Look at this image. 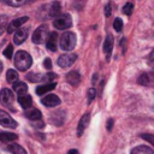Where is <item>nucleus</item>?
<instances>
[{"instance_id": "obj_24", "label": "nucleus", "mask_w": 154, "mask_h": 154, "mask_svg": "<svg viewBox=\"0 0 154 154\" xmlns=\"http://www.w3.org/2000/svg\"><path fill=\"white\" fill-rule=\"evenodd\" d=\"M7 24H8V17L5 16V14L0 16V35L4 34V31L7 28Z\"/></svg>"}, {"instance_id": "obj_23", "label": "nucleus", "mask_w": 154, "mask_h": 154, "mask_svg": "<svg viewBox=\"0 0 154 154\" xmlns=\"http://www.w3.org/2000/svg\"><path fill=\"white\" fill-rule=\"evenodd\" d=\"M6 79H7L8 83H14V82H17V81H18V73H17V71L10 69V70L7 71V73H6Z\"/></svg>"}, {"instance_id": "obj_25", "label": "nucleus", "mask_w": 154, "mask_h": 154, "mask_svg": "<svg viewBox=\"0 0 154 154\" xmlns=\"http://www.w3.org/2000/svg\"><path fill=\"white\" fill-rule=\"evenodd\" d=\"M138 83L141 85H149L150 84V77L148 73H142L140 77H138Z\"/></svg>"}, {"instance_id": "obj_10", "label": "nucleus", "mask_w": 154, "mask_h": 154, "mask_svg": "<svg viewBox=\"0 0 154 154\" xmlns=\"http://www.w3.org/2000/svg\"><path fill=\"white\" fill-rule=\"evenodd\" d=\"M13 100H14V97H13V93H12L10 89L4 88V89L0 91V101H1L4 105L10 106V105H12Z\"/></svg>"}, {"instance_id": "obj_27", "label": "nucleus", "mask_w": 154, "mask_h": 154, "mask_svg": "<svg viewBox=\"0 0 154 154\" xmlns=\"http://www.w3.org/2000/svg\"><path fill=\"white\" fill-rule=\"evenodd\" d=\"M29 0H5V2L10 6H13V7H18V6H22L23 4L28 2Z\"/></svg>"}, {"instance_id": "obj_13", "label": "nucleus", "mask_w": 154, "mask_h": 154, "mask_svg": "<svg viewBox=\"0 0 154 154\" xmlns=\"http://www.w3.org/2000/svg\"><path fill=\"white\" fill-rule=\"evenodd\" d=\"M89 120H90V114H89V113L83 114V117L81 118V120H79V123H78V125H77V136H78V137L82 136L83 131L85 130V128H87L88 124H89Z\"/></svg>"}, {"instance_id": "obj_29", "label": "nucleus", "mask_w": 154, "mask_h": 154, "mask_svg": "<svg viewBox=\"0 0 154 154\" xmlns=\"http://www.w3.org/2000/svg\"><path fill=\"white\" fill-rule=\"evenodd\" d=\"M113 28H114L116 31L120 32L122 29H123V20H122L120 18H116L114 22H113Z\"/></svg>"}, {"instance_id": "obj_8", "label": "nucleus", "mask_w": 154, "mask_h": 154, "mask_svg": "<svg viewBox=\"0 0 154 154\" xmlns=\"http://www.w3.org/2000/svg\"><path fill=\"white\" fill-rule=\"evenodd\" d=\"M41 103L46 107H55L60 105V99L54 94H47L41 99Z\"/></svg>"}, {"instance_id": "obj_34", "label": "nucleus", "mask_w": 154, "mask_h": 154, "mask_svg": "<svg viewBox=\"0 0 154 154\" xmlns=\"http://www.w3.org/2000/svg\"><path fill=\"white\" fill-rule=\"evenodd\" d=\"M111 13H112L111 4H107V5L105 6V16H106V17H109V16H111Z\"/></svg>"}, {"instance_id": "obj_19", "label": "nucleus", "mask_w": 154, "mask_h": 154, "mask_svg": "<svg viewBox=\"0 0 154 154\" xmlns=\"http://www.w3.org/2000/svg\"><path fill=\"white\" fill-rule=\"evenodd\" d=\"M13 90L18 94V96H20V95H25V94H26L28 87H26V84L23 83V82H14V83H13Z\"/></svg>"}, {"instance_id": "obj_28", "label": "nucleus", "mask_w": 154, "mask_h": 154, "mask_svg": "<svg viewBox=\"0 0 154 154\" xmlns=\"http://www.w3.org/2000/svg\"><path fill=\"white\" fill-rule=\"evenodd\" d=\"M132 11H134V5H132L131 2H126V4L124 5V7H123V12H124V14H126V16H131V14H132Z\"/></svg>"}, {"instance_id": "obj_20", "label": "nucleus", "mask_w": 154, "mask_h": 154, "mask_svg": "<svg viewBox=\"0 0 154 154\" xmlns=\"http://www.w3.org/2000/svg\"><path fill=\"white\" fill-rule=\"evenodd\" d=\"M131 154H154V152L148 146H137L131 150Z\"/></svg>"}, {"instance_id": "obj_30", "label": "nucleus", "mask_w": 154, "mask_h": 154, "mask_svg": "<svg viewBox=\"0 0 154 154\" xmlns=\"http://www.w3.org/2000/svg\"><path fill=\"white\" fill-rule=\"evenodd\" d=\"M87 96H88V103H90L96 97V89L95 88H89L88 93H87Z\"/></svg>"}, {"instance_id": "obj_14", "label": "nucleus", "mask_w": 154, "mask_h": 154, "mask_svg": "<svg viewBox=\"0 0 154 154\" xmlns=\"http://www.w3.org/2000/svg\"><path fill=\"white\" fill-rule=\"evenodd\" d=\"M66 81L72 87H77L79 84V82H81V75L77 71H70L66 75Z\"/></svg>"}, {"instance_id": "obj_32", "label": "nucleus", "mask_w": 154, "mask_h": 154, "mask_svg": "<svg viewBox=\"0 0 154 154\" xmlns=\"http://www.w3.org/2000/svg\"><path fill=\"white\" fill-rule=\"evenodd\" d=\"M55 77H57V75H55V73H53V72H49V73L45 75V76L41 78V81H45V82H48V83H53V82H51V81L55 79Z\"/></svg>"}, {"instance_id": "obj_2", "label": "nucleus", "mask_w": 154, "mask_h": 154, "mask_svg": "<svg viewBox=\"0 0 154 154\" xmlns=\"http://www.w3.org/2000/svg\"><path fill=\"white\" fill-rule=\"evenodd\" d=\"M76 35L72 31H66L60 37V48L64 51H72L76 46Z\"/></svg>"}, {"instance_id": "obj_4", "label": "nucleus", "mask_w": 154, "mask_h": 154, "mask_svg": "<svg viewBox=\"0 0 154 154\" xmlns=\"http://www.w3.org/2000/svg\"><path fill=\"white\" fill-rule=\"evenodd\" d=\"M48 36V25L47 24H42L40 25L32 34V42L36 43V45H40V43H43L46 41Z\"/></svg>"}, {"instance_id": "obj_12", "label": "nucleus", "mask_w": 154, "mask_h": 154, "mask_svg": "<svg viewBox=\"0 0 154 154\" xmlns=\"http://www.w3.org/2000/svg\"><path fill=\"white\" fill-rule=\"evenodd\" d=\"M113 43H114L113 36L112 35H107V37L105 38V42H103V52L106 54V59L107 60L111 57V53H112V49H113Z\"/></svg>"}, {"instance_id": "obj_22", "label": "nucleus", "mask_w": 154, "mask_h": 154, "mask_svg": "<svg viewBox=\"0 0 154 154\" xmlns=\"http://www.w3.org/2000/svg\"><path fill=\"white\" fill-rule=\"evenodd\" d=\"M17 138H18V136H17L16 134L0 131V141H2V142H11V141H16Z\"/></svg>"}, {"instance_id": "obj_35", "label": "nucleus", "mask_w": 154, "mask_h": 154, "mask_svg": "<svg viewBox=\"0 0 154 154\" xmlns=\"http://www.w3.org/2000/svg\"><path fill=\"white\" fill-rule=\"evenodd\" d=\"M141 137H142L143 140H147L150 144L153 143V136H152L150 134H143V135H141Z\"/></svg>"}, {"instance_id": "obj_9", "label": "nucleus", "mask_w": 154, "mask_h": 154, "mask_svg": "<svg viewBox=\"0 0 154 154\" xmlns=\"http://www.w3.org/2000/svg\"><path fill=\"white\" fill-rule=\"evenodd\" d=\"M28 32H29V29L28 28H18L16 30V34L13 36V41L16 45H22L26 37H28Z\"/></svg>"}, {"instance_id": "obj_1", "label": "nucleus", "mask_w": 154, "mask_h": 154, "mask_svg": "<svg viewBox=\"0 0 154 154\" xmlns=\"http://www.w3.org/2000/svg\"><path fill=\"white\" fill-rule=\"evenodd\" d=\"M32 64L31 55L25 51H18L14 55V65L19 71H26Z\"/></svg>"}, {"instance_id": "obj_37", "label": "nucleus", "mask_w": 154, "mask_h": 154, "mask_svg": "<svg viewBox=\"0 0 154 154\" xmlns=\"http://www.w3.org/2000/svg\"><path fill=\"white\" fill-rule=\"evenodd\" d=\"M67 154H78V152H77V149H70L67 152Z\"/></svg>"}, {"instance_id": "obj_11", "label": "nucleus", "mask_w": 154, "mask_h": 154, "mask_svg": "<svg viewBox=\"0 0 154 154\" xmlns=\"http://www.w3.org/2000/svg\"><path fill=\"white\" fill-rule=\"evenodd\" d=\"M46 41H47V42H46L47 48H48L49 51H52V52H55V51H57V43H58V34H57L55 31L51 32V34L47 36Z\"/></svg>"}, {"instance_id": "obj_21", "label": "nucleus", "mask_w": 154, "mask_h": 154, "mask_svg": "<svg viewBox=\"0 0 154 154\" xmlns=\"http://www.w3.org/2000/svg\"><path fill=\"white\" fill-rule=\"evenodd\" d=\"M7 149H8L12 154H26V150H25L22 146H19L18 143H10V144L7 146Z\"/></svg>"}, {"instance_id": "obj_16", "label": "nucleus", "mask_w": 154, "mask_h": 154, "mask_svg": "<svg viewBox=\"0 0 154 154\" xmlns=\"http://www.w3.org/2000/svg\"><path fill=\"white\" fill-rule=\"evenodd\" d=\"M55 83L53 82V83H47V84H43V85H40V87H37L36 88V94L37 95H45V94H47L48 91H51V90H53L54 88H55Z\"/></svg>"}, {"instance_id": "obj_38", "label": "nucleus", "mask_w": 154, "mask_h": 154, "mask_svg": "<svg viewBox=\"0 0 154 154\" xmlns=\"http://www.w3.org/2000/svg\"><path fill=\"white\" fill-rule=\"evenodd\" d=\"M1 71H2V63L0 61V73H1Z\"/></svg>"}, {"instance_id": "obj_7", "label": "nucleus", "mask_w": 154, "mask_h": 154, "mask_svg": "<svg viewBox=\"0 0 154 154\" xmlns=\"http://www.w3.org/2000/svg\"><path fill=\"white\" fill-rule=\"evenodd\" d=\"M28 19H29V17L24 16V17H19V18H16V19L11 20V22L7 24V28H6L7 32L11 34V32L16 31V30H17L18 28H20L25 22H28Z\"/></svg>"}, {"instance_id": "obj_17", "label": "nucleus", "mask_w": 154, "mask_h": 154, "mask_svg": "<svg viewBox=\"0 0 154 154\" xmlns=\"http://www.w3.org/2000/svg\"><path fill=\"white\" fill-rule=\"evenodd\" d=\"M24 116H25L28 119H30V120H38V119H41L42 113H41V111H38L37 108H29V111H26V112L24 113Z\"/></svg>"}, {"instance_id": "obj_15", "label": "nucleus", "mask_w": 154, "mask_h": 154, "mask_svg": "<svg viewBox=\"0 0 154 154\" xmlns=\"http://www.w3.org/2000/svg\"><path fill=\"white\" fill-rule=\"evenodd\" d=\"M60 11H61L60 2L59 1H53L49 5L48 10H47V14H48V17H57L60 13Z\"/></svg>"}, {"instance_id": "obj_36", "label": "nucleus", "mask_w": 154, "mask_h": 154, "mask_svg": "<svg viewBox=\"0 0 154 154\" xmlns=\"http://www.w3.org/2000/svg\"><path fill=\"white\" fill-rule=\"evenodd\" d=\"M112 125H113V119H108V122H107V130L108 131L112 130Z\"/></svg>"}, {"instance_id": "obj_26", "label": "nucleus", "mask_w": 154, "mask_h": 154, "mask_svg": "<svg viewBox=\"0 0 154 154\" xmlns=\"http://www.w3.org/2000/svg\"><path fill=\"white\" fill-rule=\"evenodd\" d=\"M25 78H26L29 82L35 83V82L41 81V75H40V73H35V72H29V73L25 76Z\"/></svg>"}, {"instance_id": "obj_33", "label": "nucleus", "mask_w": 154, "mask_h": 154, "mask_svg": "<svg viewBox=\"0 0 154 154\" xmlns=\"http://www.w3.org/2000/svg\"><path fill=\"white\" fill-rule=\"evenodd\" d=\"M43 66H45L47 70H51V69H52V61H51L49 58H46V59L43 60Z\"/></svg>"}, {"instance_id": "obj_3", "label": "nucleus", "mask_w": 154, "mask_h": 154, "mask_svg": "<svg viewBox=\"0 0 154 154\" xmlns=\"http://www.w3.org/2000/svg\"><path fill=\"white\" fill-rule=\"evenodd\" d=\"M53 24H54V26H55L58 30H65V29L71 28V25H72V18H71V16L67 14V13L60 14V16H58V17L54 19Z\"/></svg>"}, {"instance_id": "obj_31", "label": "nucleus", "mask_w": 154, "mask_h": 154, "mask_svg": "<svg viewBox=\"0 0 154 154\" xmlns=\"http://www.w3.org/2000/svg\"><path fill=\"white\" fill-rule=\"evenodd\" d=\"M4 55L7 58V59H10V58H12V54H13V46L12 45H8V46H6V48L4 49Z\"/></svg>"}, {"instance_id": "obj_5", "label": "nucleus", "mask_w": 154, "mask_h": 154, "mask_svg": "<svg viewBox=\"0 0 154 154\" xmlns=\"http://www.w3.org/2000/svg\"><path fill=\"white\" fill-rule=\"evenodd\" d=\"M77 60V54H73V53H67V54H63L58 58V65L60 67H70L75 61Z\"/></svg>"}, {"instance_id": "obj_6", "label": "nucleus", "mask_w": 154, "mask_h": 154, "mask_svg": "<svg viewBox=\"0 0 154 154\" xmlns=\"http://www.w3.org/2000/svg\"><path fill=\"white\" fill-rule=\"evenodd\" d=\"M0 125H2L5 128H10V129H16L18 124L7 112L0 109Z\"/></svg>"}, {"instance_id": "obj_18", "label": "nucleus", "mask_w": 154, "mask_h": 154, "mask_svg": "<svg viewBox=\"0 0 154 154\" xmlns=\"http://www.w3.org/2000/svg\"><path fill=\"white\" fill-rule=\"evenodd\" d=\"M18 102H19V105H20L24 109H28V108L31 106V103H32V99H31V96L28 95V94L20 95V96H18Z\"/></svg>"}]
</instances>
